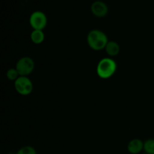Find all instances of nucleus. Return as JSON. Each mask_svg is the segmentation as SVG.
Instances as JSON below:
<instances>
[{"instance_id": "nucleus-1", "label": "nucleus", "mask_w": 154, "mask_h": 154, "mask_svg": "<svg viewBox=\"0 0 154 154\" xmlns=\"http://www.w3.org/2000/svg\"><path fill=\"white\" fill-rule=\"evenodd\" d=\"M108 37L105 32L99 29H93L87 35V43L94 51L105 49L108 44Z\"/></svg>"}, {"instance_id": "nucleus-2", "label": "nucleus", "mask_w": 154, "mask_h": 154, "mask_svg": "<svg viewBox=\"0 0 154 154\" xmlns=\"http://www.w3.org/2000/svg\"><path fill=\"white\" fill-rule=\"evenodd\" d=\"M117 70V63L111 58H103L99 62L96 68V72L99 78L108 79L114 75Z\"/></svg>"}, {"instance_id": "nucleus-3", "label": "nucleus", "mask_w": 154, "mask_h": 154, "mask_svg": "<svg viewBox=\"0 0 154 154\" xmlns=\"http://www.w3.org/2000/svg\"><path fill=\"white\" fill-rule=\"evenodd\" d=\"M15 68L17 70L20 76L27 77L34 70L35 63L30 57H23L17 62Z\"/></svg>"}, {"instance_id": "nucleus-4", "label": "nucleus", "mask_w": 154, "mask_h": 154, "mask_svg": "<svg viewBox=\"0 0 154 154\" xmlns=\"http://www.w3.org/2000/svg\"><path fill=\"white\" fill-rule=\"evenodd\" d=\"M14 87L16 91L22 96L29 95L33 90V84L31 80L25 76H20L14 81Z\"/></svg>"}, {"instance_id": "nucleus-5", "label": "nucleus", "mask_w": 154, "mask_h": 154, "mask_svg": "<svg viewBox=\"0 0 154 154\" xmlns=\"http://www.w3.org/2000/svg\"><path fill=\"white\" fill-rule=\"evenodd\" d=\"M48 23L46 14L41 11L32 12L29 17V24L33 29L43 30Z\"/></svg>"}, {"instance_id": "nucleus-6", "label": "nucleus", "mask_w": 154, "mask_h": 154, "mask_svg": "<svg viewBox=\"0 0 154 154\" xmlns=\"http://www.w3.org/2000/svg\"><path fill=\"white\" fill-rule=\"evenodd\" d=\"M91 11L94 16L97 17H104L108 13V7L104 2L97 0L91 5Z\"/></svg>"}, {"instance_id": "nucleus-7", "label": "nucleus", "mask_w": 154, "mask_h": 154, "mask_svg": "<svg viewBox=\"0 0 154 154\" xmlns=\"http://www.w3.org/2000/svg\"><path fill=\"white\" fill-rule=\"evenodd\" d=\"M144 144L141 139L135 138L131 140L127 146L128 151L132 154H138L142 150H144Z\"/></svg>"}, {"instance_id": "nucleus-8", "label": "nucleus", "mask_w": 154, "mask_h": 154, "mask_svg": "<svg viewBox=\"0 0 154 154\" xmlns=\"http://www.w3.org/2000/svg\"><path fill=\"white\" fill-rule=\"evenodd\" d=\"M105 49L108 56L115 57V56L118 55L120 53V47L117 42H114V41H108Z\"/></svg>"}, {"instance_id": "nucleus-9", "label": "nucleus", "mask_w": 154, "mask_h": 154, "mask_svg": "<svg viewBox=\"0 0 154 154\" xmlns=\"http://www.w3.org/2000/svg\"><path fill=\"white\" fill-rule=\"evenodd\" d=\"M45 33L43 30H38L33 29V31L31 32L30 35V38L31 41L35 45H40L45 40Z\"/></svg>"}, {"instance_id": "nucleus-10", "label": "nucleus", "mask_w": 154, "mask_h": 154, "mask_svg": "<svg viewBox=\"0 0 154 154\" xmlns=\"http://www.w3.org/2000/svg\"><path fill=\"white\" fill-rule=\"evenodd\" d=\"M144 150L147 154H154V139H148L144 142Z\"/></svg>"}, {"instance_id": "nucleus-11", "label": "nucleus", "mask_w": 154, "mask_h": 154, "mask_svg": "<svg viewBox=\"0 0 154 154\" xmlns=\"http://www.w3.org/2000/svg\"><path fill=\"white\" fill-rule=\"evenodd\" d=\"M6 77L10 81H16L17 79L20 77V75L16 68H14V69H10L8 70L7 73H6Z\"/></svg>"}, {"instance_id": "nucleus-12", "label": "nucleus", "mask_w": 154, "mask_h": 154, "mask_svg": "<svg viewBox=\"0 0 154 154\" xmlns=\"http://www.w3.org/2000/svg\"><path fill=\"white\" fill-rule=\"evenodd\" d=\"M17 154H37L35 149L31 146H25L20 149Z\"/></svg>"}]
</instances>
